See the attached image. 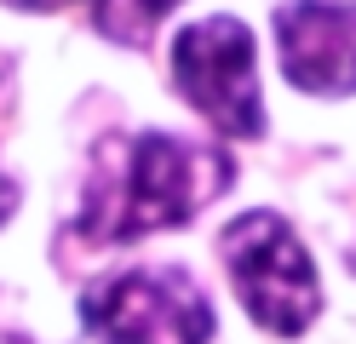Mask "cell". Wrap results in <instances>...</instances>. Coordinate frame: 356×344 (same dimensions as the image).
<instances>
[{"label": "cell", "mask_w": 356, "mask_h": 344, "mask_svg": "<svg viewBox=\"0 0 356 344\" xmlns=\"http://www.w3.org/2000/svg\"><path fill=\"white\" fill-rule=\"evenodd\" d=\"M230 178L236 167L218 144H190L172 132L115 138L98 149L86 206H81V236L115 247V241L155 236V229H178L225 195Z\"/></svg>", "instance_id": "obj_1"}, {"label": "cell", "mask_w": 356, "mask_h": 344, "mask_svg": "<svg viewBox=\"0 0 356 344\" xmlns=\"http://www.w3.org/2000/svg\"><path fill=\"white\" fill-rule=\"evenodd\" d=\"M218 252H225V264H230V281L241 293V304H248V316L264 333L299 338L310 321L322 316L316 264H310V252H305V241L293 236L287 218L241 213L225 229V247Z\"/></svg>", "instance_id": "obj_2"}, {"label": "cell", "mask_w": 356, "mask_h": 344, "mask_svg": "<svg viewBox=\"0 0 356 344\" xmlns=\"http://www.w3.org/2000/svg\"><path fill=\"white\" fill-rule=\"evenodd\" d=\"M172 81L184 104L225 138H259V69H253V29L241 17H202L172 40Z\"/></svg>", "instance_id": "obj_3"}, {"label": "cell", "mask_w": 356, "mask_h": 344, "mask_svg": "<svg viewBox=\"0 0 356 344\" xmlns=\"http://www.w3.org/2000/svg\"><path fill=\"white\" fill-rule=\"evenodd\" d=\"M86 333L98 344H207L213 304L184 270H121L81 298Z\"/></svg>", "instance_id": "obj_4"}, {"label": "cell", "mask_w": 356, "mask_h": 344, "mask_svg": "<svg viewBox=\"0 0 356 344\" xmlns=\"http://www.w3.org/2000/svg\"><path fill=\"white\" fill-rule=\"evenodd\" d=\"M282 75L316 98L356 92V0H287L276 12Z\"/></svg>", "instance_id": "obj_5"}, {"label": "cell", "mask_w": 356, "mask_h": 344, "mask_svg": "<svg viewBox=\"0 0 356 344\" xmlns=\"http://www.w3.org/2000/svg\"><path fill=\"white\" fill-rule=\"evenodd\" d=\"M12 206H17V190H12V178H6V172H0V224H6V218H12Z\"/></svg>", "instance_id": "obj_6"}, {"label": "cell", "mask_w": 356, "mask_h": 344, "mask_svg": "<svg viewBox=\"0 0 356 344\" xmlns=\"http://www.w3.org/2000/svg\"><path fill=\"white\" fill-rule=\"evenodd\" d=\"M17 6H29V12H47V6H70V0H17Z\"/></svg>", "instance_id": "obj_7"}]
</instances>
